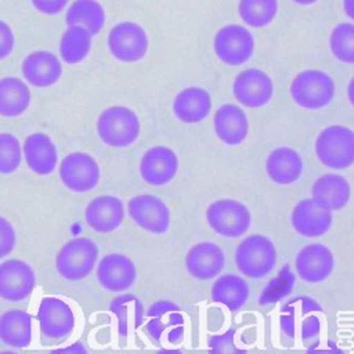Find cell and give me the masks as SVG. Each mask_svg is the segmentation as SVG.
<instances>
[{
    "instance_id": "d6a6232c",
    "label": "cell",
    "mask_w": 354,
    "mask_h": 354,
    "mask_svg": "<svg viewBox=\"0 0 354 354\" xmlns=\"http://www.w3.org/2000/svg\"><path fill=\"white\" fill-rule=\"evenodd\" d=\"M332 55L347 65L354 64V25L350 21L337 24L329 35Z\"/></svg>"
},
{
    "instance_id": "cb8c5ba5",
    "label": "cell",
    "mask_w": 354,
    "mask_h": 354,
    "mask_svg": "<svg viewBox=\"0 0 354 354\" xmlns=\"http://www.w3.org/2000/svg\"><path fill=\"white\" fill-rule=\"evenodd\" d=\"M212 109L209 91L199 86H189L178 91L173 100V113L185 124H196L207 118Z\"/></svg>"
},
{
    "instance_id": "8fae6325",
    "label": "cell",
    "mask_w": 354,
    "mask_h": 354,
    "mask_svg": "<svg viewBox=\"0 0 354 354\" xmlns=\"http://www.w3.org/2000/svg\"><path fill=\"white\" fill-rule=\"evenodd\" d=\"M235 100L246 108H261L274 95V82L271 76L260 68H246L241 71L232 83Z\"/></svg>"
},
{
    "instance_id": "74e56055",
    "label": "cell",
    "mask_w": 354,
    "mask_h": 354,
    "mask_svg": "<svg viewBox=\"0 0 354 354\" xmlns=\"http://www.w3.org/2000/svg\"><path fill=\"white\" fill-rule=\"evenodd\" d=\"M69 0H30L32 6L41 14L55 15L61 12Z\"/></svg>"
},
{
    "instance_id": "b9f144b4",
    "label": "cell",
    "mask_w": 354,
    "mask_h": 354,
    "mask_svg": "<svg viewBox=\"0 0 354 354\" xmlns=\"http://www.w3.org/2000/svg\"><path fill=\"white\" fill-rule=\"evenodd\" d=\"M281 326L283 329L285 333H289L290 336H293V332H295V322H293V317H289V315H285L281 318Z\"/></svg>"
},
{
    "instance_id": "ee69618b",
    "label": "cell",
    "mask_w": 354,
    "mask_h": 354,
    "mask_svg": "<svg viewBox=\"0 0 354 354\" xmlns=\"http://www.w3.org/2000/svg\"><path fill=\"white\" fill-rule=\"evenodd\" d=\"M343 8L346 11V14L348 15V18H353L354 17V7H353V0H343Z\"/></svg>"
},
{
    "instance_id": "484cf974",
    "label": "cell",
    "mask_w": 354,
    "mask_h": 354,
    "mask_svg": "<svg viewBox=\"0 0 354 354\" xmlns=\"http://www.w3.org/2000/svg\"><path fill=\"white\" fill-rule=\"evenodd\" d=\"M0 342L14 348H25L32 342V317L21 310L11 308L0 315Z\"/></svg>"
},
{
    "instance_id": "52a82bcc",
    "label": "cell",
    "mask_w": 354,
    "mask_h": 354,
    "mask_svg": "<svg viewBox=\"0 0 354 354\" xmlns=\"http://www.w3.org/2000/svg\"><path fill=\"white\" fill-rule=\"evenodd\" d=\"M213 50L223 64L239 66L252 58L254 53V37L248 28L230 24L216 32Z\"/></svg>"
},
{
    "instance_id": "f1b7e54d",
    "label": "cell",
    "mask_w": 354,
    "mask_h": 354,
    "mask_svg": "<svg viewBox=\"0 0 354 354\" xmlns=\"http://www.w3.org/2000/svg\"><path fill=\"white\" fill-rule=\"evenodd\" d=\"M109 310L118 318V329L120 336H129L144 322V306L136 295L120 292V295L111 300Z\"/></svg>"
},
{
    "instance_id": "e0dca14e",
    "label": "cell",
    "mask_w": 354,
    "mask_h": 354,
    "mask_svg": "<svg viewBox=\"0 0 354 354\" xmlns=\"http://www.w3.org/2000/svg\"><path fill=\"white\" fill-rule=\"evenodd\" d=\"M138 171L148 185H166L178 171V156L166 145L151 147L141 156Z\"/></svg>"
},
{
    "instance_id": "e575fe53",
    "label": "cell",
    "mask_w": 354,
    "mask_h": 354,
    "mask_svg": "<svg viewBox=\"0 0 354 354\" xmlns=\"http://www.w3.org/2000/svg\"><path fill=\"white\" fill-rule=\"evenodd\" d=\"M151 319L147 324V332L152 337V340L159 342L162 333L174 325H183L184 317L180 311H170L166 314H160L156 317H149Z\"/></svg>"
},
{
    "instance_id": "bcb514c9",
    "label": "cell",
    "mask_w": 354,
    "mask_h": 354,
    "mask_svg": "<svg viewBox=\"0 0 354 354\" xmlns=\"http://www.w3.org/2000/svg\"><path fill=\"white\" fill-rule=\"evenodd\" d=\"M351 90H353V80L348 83V100L350 102H353V97H351Z\"/></svg>"
},
{
    "instance_id": "9c48e42d",
    "label": "cell",
    "mask_w": 354,
    "mask_h": 354,
    "mask_svg": "<svg viewBox=\"0 0 354 354\" xmlns=\"http://www.w3.org/2000/svg\"><path fill=\"white\" fill-rule=\"evenodd\" d=\"M106 46L115 59L130 64L145 57L149 40L145 29L140 24L122 21L109 30Z\"/></svg>"
},
{
    "instance_id": "d6986e66",
    "label": "cell",
    "mask_w": 354,
    "mask_h": 354,
    "mask_svg": "<svg viewBox=\"0 0 354 354\" xmlns=\"http://www.w3.org/2000/svg\"><path fill=\"white\" fill-rule=\"evenodd\" d=\"M124 205L115 195H98L84 207L86 224L95 232L111 234L124 221Z\"/></svg>"
},
{
    "instance_id": "2e32d148",
    "label": "cell",
    "mask_w": 354,
    "mask_h": 354,
    "mask_svg": "<svg viewBox=\"0 0 354 354\" xmlns=\"http://www.w3.org/2000/svg\"><path fill=\"white\" fill-rule=\"evenodd\" d=\"M295 270L307 283L324 282L335 270V254L324 243H308L296 253Z\"/></svg>"
},
{
    "instance_id": "ba28073f",
    "label": "cell",
    "mask_w": 354,
    "mask_h": 354,
    "mask_svg": "<svg viewBox=\"0 0 354 354\" xmlns=\"http://www.w3.org/2000/svg\"><path fill=\"white\" fill-rule=\"evenodd\" d=\"M58 174L65 188L76 194H84L100 184L101 167L90 153L75 151L62 158Z\"/></svg>"
},
{
    "instance_id": "7a4b0ae2",
    "label": "cell",
    "mask_w": 354,
    "mask_h": 354,
    "mask_svg": "<svg viewBox=\"0 0 354 354\" xmlns=\"http://www.w3.org/2000/svg\"><path fill=\"white\" fill-rule=\"evenodd\" d=\"M97 134L111 148H127L133 145L141 133L137 113L123 105L105 108L97 118Z\"/></svg>"
},
{
    "instance_id": "9a60e30c",
    "label": "cell",
    "mask_w": 354,
    "mask_h": 354,
    "mask_svg": "<svg viewBox=\"0 0 354 354\" xmlns=\"http://www.w3.org/2000/svg\"><path fill=\"white\" fill-rule=\"evenodd\" d=\"M290 224L296 234L306 238H318L332 228L333 214L332 210L314 198H304L293 206Z\"/></svg>"
},
{
    "instance_id": "d590c367",
    "label": "cell",
    "mask_w": 354,
    "mask_h": 354,
    "mask_svg": "<svg viewBox=\"0 0 354 354\" xmlns=\"http://www.w3.org/2000/svg\"><path fill=\"white\" fill-rule=\"evenodd\" d=\"M17 245V232L12 224L0 216V259L7 257Z\"/></svg>"
},
{
    "instance_id": "7bdbcfd3",
    "label": "cell",
    "mask_w": 354,
    "mask_h": 354,
    "mask_svg": "<svg viewBox=\"0 0 354 354\" xmlns=\"http://www.w3.org/2000/svg\"><path fill=\"white\" fill-rule=\"evenodd\" d=\"M58 351H65V353H86V347L82 343H75L72 346H68L65 348H59Z\"/></svg>"
},
{
    "instance_id": "8992f818",
    "label": "cell",
    "mask_w": 354,
    "mask_h": 354,
    "mask_svg": "<svg viewBox=\"0 0 354 354\" xmlns=\"http://www.w3.org/2000/svg\"><path fill=\"white\" fill-rule=\"evenodd\" d=\"M206 223L220 236L235 239L243 236L252 225L249 207L234 198H221L206 207Z\"/></svg>"
},
{
    "instance_id": "4fadbf2b",
    "label": "cell",
    "mask_w": 354,
    "mask_h": 354,
    "mask_svg": "<svg viewBox=\"0 0 354 354\" xmlns=\"http://www.w3.org/2000/svg\"><path fill=\"white\" fill-rule=\"evenodd\" d=\"M95 275L101 288L108 292H126L137 279L136 263L123 253H108L95 264Z\"/></svg>"
},
{
    "instance_id": "7402d4cb",
    "label": "cell",
    "mask_w": 354,
    "mask_h": 354,
    "mask_svg": "<svg viewBox=\"0 0 354 354\" xmlns=\"http://www.w3.org/2000/svg\"><path fill=\"white\" fill-rule=\"evenodd\" d=\"M22 158L37 176L51 174L58 165V152L51 137L41 131L30 133L22 144Z\"/></svg>"
},
{
    "instance_id": "4316f807",
    "label": "cell",
    "mask_w": 354,
    "mask_h": 354,
    "mask_svg": "<svg viewBox=\"0 0 354 354\" xmlns=\"http://www.w3.org/2000/svg\"><path fill=\"white\" fill-rule=\"evenodd\" d=\"M249 283L239 275L223 274L217 275L210 289V297L214 303L224 304L228 310L236 311L243 307L249 299Z\"/></svg>"
},
{
    "instance_id": "30bf717a",
    "label": "cell",
    "mask_w": 354,
    "mask_h": 354,
    "mask_svg": "<svg viewBox=\"0 0 354 354\" xmlns=\"http://www.w3.org/2000/svg\"><path fill=\"white\" fill-rule=\"evenodd\" d=\"M127 214L141 230L162 235L170 228L171 214L163 199L152 194H141L131 196L127 202Z\"/></svg>"
},
{
    "instance_id": "ab89813d",
    "label": "cell",
    "mask_w": 354,
    "mask_h": 354,
    "mask_svg": "<svg viewBox=\"0 0 354 354\" xmlns=\"http://www.w3.org/2000/svg\"><path fill=\"white\" fill-rule=\"evenodd\" d=\"M319 332V319L314 315L307 317L301 324V337L304 340L317 336Z\"/></svg>"
},
{
    "instance_id": "1f68e13d",
    "label": "cell",
    "mask_w": 354,
    "mask_h": 354,
    "mask_svg": "<svg viewBox=\"0 0 354 354\" xmlns=\"http://www.w3.org/2000/svg\"><path fill=\"white\" fill-rule=\"evenodd\" d=\"M239 18L252 28L270 25L278 14V0H239Z\"/></svg>"
},
{
    "instance_id": "5b68a950",
    "label": "cell",
    "mask_w": 354,
    "mask_h": 354,
    "mask_svg": "<svg viewBox=\"0 0 354 354\" xmlns=\"http://www.w3.org/2000/svg\"><path fill=\"white\" fill-rule=\"evenodd\" d=\"M98 246L87 236H76L65 242L55 256V270L66 281H82L95 268Z\"/></svg>"
},
{
    "instance_id": "83f0119b",
    "label": "cell",
    "mask_w": 354,
    "mask_h": 354,
    "mask_svg": "<svg viewBox=\"0 0 354 354\" xmlns=\"http://www.w3.org/2000/svg\"><path fill=\"white\" fill-rule=\"evenodd\" d=\"M30 100V88L22 79L15 76L0 79V116H21L28 111Z\"/></svg>"
},
{
    "instance_id": "f6af8a7d",
    "label": "cell",
    "mask_w": 354,
    "mask_h": 354,
    "mask_svg": "<svg viewBox=\"0 0 354 354\" xmlns=\"http://www.w3.org/2000/svg\"><path fill=\"white\" fill-rule=\"evenodd\" d=\"M292 1L296 3V4H299V6H310V4L317 3L318 0H292Z\"/></svg>"
},
{
    "instance_id": "d4e9b609",
    "label": "cell",
    "mask_w": 354,
    "mask_h": 354,
    "mask_svg": "<svg viewBox=\"0 0 354 354\" xmlns=\"http://www.w3.org/2000/svg\"><path fill=\"white\" fill-rule=\"evenodd\" d=\"M311 198L332 212L347 206L351 198V185L346 177L337 173H325L311 185Z\"/></svg>"
},
{
    "instance_id": "6da1fadb",
    "label": "cell",
    "mask_w": 354,
    "mask_h": 354,
    "mask_svg": "<svg viewBox=\"0 0 354 354\" xmlns=\"http://www.w3.org/2000/svg\"><path fill=\"white\" fill-rule=\"evenodd\" d=\"M234 261L238 271L250 279H261L272 272L278 261L274 242L263 234L245 236L235 248Z\"/></svg>"
},
{
    "instance_id": "603a6c76",
    "label": "cell",
    "mask_w": 354,
    "mask_h": 354,
    "mask_svg": "<svg viewBox=\"0 0 354 354\" xmlns=\"http://www.w3.org/2000/svg\"><path fill=\"white\" fill-rule=\"evenodd\" d=\"M304 163L301 155L292 147L279 145L266 159V173L277 185L295 184L303 174Z\"/></svg>"
},
{
    "instance_id": "277c9868",
    "label": "cell",
    "mask_w": 354,
    "mask_h": 354,
    "mask_svg": "<svg viewBox=\"0 0 354 354\" xmlns=\"http://www.w3.org/2000/svg\"><path fill=\"white\" fill-rule=\"evenodd\" d=\"M317 159L328 169L344 170L354 163V133L343 124L322 129L314 144Z\"/></svg>"
},
{
    "instance_id": "3957f363",
    "label": "cell",
    "mask_w": 354,
    "mask_h": 354,
    "mask_svg": "<svg viewBox=\"0 0 354 354\" xmlns=\"http://www.w3.org/2000/svg\"><path fill=\"white\" fill-rule=\"evenodd\" d=\"M336 93V86L329 73L310 68L299 72L290 83V95L296 105L307 111L328 106Z\"/></svg>"
},
{
    "instance_id": "f35d334b",
    "label": "cell",
    "mask_w": 354,
    "mask_h": 354,
    "mask_svg": "<svg viewBox=\"0 0 354 354\" xmlns=\"http://www.w3.org/2000/svg\"><path fill=\"white\" fill-rule=\"evenodd\" d=\"M180 307L173 303V301H169V300H158L155 303H152L147 311V315L148 317H156V315H160V314H166V313H170V311H178Z\"/></svg>"
},
{
    "instance_id": "5bb4252c",
    "label": "cell",
    "mask_w": 354,
    "mask_h": 354,
    "mask_svg": "<svg viewBox=\"0 0 354 354\" xmlns=\"http://www.w3.org/2000/svg\"><path fill=\"white\" fill-rule=\"evenodd\" d=\"M35 285V271L25 260L7 259L0 263V299L22 301L30 296Z\"/></svg>"
},
{
    "instance_id": "60d3db41",
    "label": "cell",
    "mask_w": 354,
    "mask_h": 354,
    "mask_svg": "<svg viewBox=\"0 0 354 354\" xmlns=\"http://www.w3.org/2000/svg\"><path fill=\"white\" fill-rule=\"evenodd\" d=\"M183 337H184V329H183L181 325H174V326H171V329H170L169 333H167V339H169V342H170L171 344L180 343V342L183 340Z\"/></svg>"
},
{
    "instance_id": "ac0fdd59",
    "label": "cell",
    "mask_w": 354,
    "mask_h": 354,
    "mask_svg": "<svg viewBox=\"0 0 354 354\" xmlns=\"http://www.w3.org/2000/svg\"><path fill=\"white\" fill-rule=\"evenodd\" d=\"M187 272L198 281H210L221 274L225 267V253L214 242L194 243L184 259Z\"/></svg>"
},
{
    "instance_id": "4dcf8cb0",
    "label": "cell",
    "mask_w": 354,
    "mask_h": 354,
    "mask_svg": "<svg viewBox=\"0 0 354 354\" xmlns=\"http://www.w3.org/2000/svg\"><path fill=\"white\" fill-rule=\"evenodd\" d=\"M65 21L68 26L80 25L95 35L105 25V11L97 0H75L66 11Z\"/></svg>"
},
{
    "instance_id": "836d02e7",
    "label": "cell",
    "mask_w": 354,
    "mask_h": 354,
    "mask_svg": "<svg viewBox=\"0 0 354 354\" xmlns=\"http://www.w3.org/2000/svg\"><path fill=\"white\" fill-rule=\"evenodd\" d=\"M22 162V145L11 133H0V174H12Z\"/></svg>"
},
{
    "instance_id": "ffe728a7",
    "label": "cell",
    "mask_w": 354,
    "mask_h": 354,
    "mask_svg": "<svg viewBox=\"0 0 354 354\" xmlns=\"http://www.w3.org/2000/svg\"><path fill=\"white\" fill-rule=\"evenodd\" d=\"M21 71L29 84L46 88L61 79L62 65L54 53L48 50H35L24 58Z\"/></svg>"
},
{
    "instance_id": "f546056e",
    "label": "cell",
    "mask_w": 354,
    "mask_h": 354,
    "mask_svg": "<svg viewBox=\"0 0 354 354\" xmlns=\"http://www.w3.org/2000/svg\"><path fill=\"white\" fill-rule=\"evenodd\" d=\"M93 35L80 25H71L59 39V55L66 64H79L90 53Z\"/></svg>"
},
{
    "instance_id": "8d00e7d4",
    "label": "cell",
    "mask_w": 354,
    "mask_h": 354,
    "mask_svg": "<svg viewBox=\"0 0 354 354\" xmlns=\"http://www.w3.org/2000/svg\"><path fill=\"white\" fill-rule=\"evenodd\" d=\"M14 44L15 37L11 26L6 21L0 19V59H4L11 54V51L14 50Z\"/></svg>"
},
{
    "instance_id": "7c38bea8",
    "label": "cell",
    "mask_w": 354,
    "mask_h": 354,
    "mask_svg": "<svg viewBox=\"0 0 354 354\" xmlns=\"http://www.w3.org/2000/svg\"><path fill=\"white\" fill-rule=\"evenodd\" d=\"M37 321L41 336L50 340L66 339L73 332L76 324L69 304L54 296L41 299L37 310Z\"/></svg>"
},
{
    "instance_id": "44dd1931",
    "label": "cell",
    "mask_w": 354,
    "mask_h": 354,
    "mask_svg": "<svg viewBox=\"0 0 354 354\" xmlns=\"http://www.w3.org/2000/svg\"><path fill=\"white\" fill-rule=\"evenodd\" d=\"M213 127L217 138L228 145H241L249 134V122L245 111L236 104H223L213 115Z\"/></svg>"
}]
</instances>
